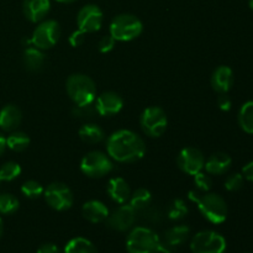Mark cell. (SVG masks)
Wrapping results in <instances>:
<instances>
[{"label":"cell","instance_id":"6da1fadb","mask_svg":"<svg viewBox=\"0 0 253 253\" xmlns=\"http://www.w3.org/2000/svg\"><path fill=\"white\" fill-rule=\"evenodd\" d=\"M106 152L113 161L133 163L143 158L146 143L140 135L131 130H119L106 140Z\"/></svg>","mask_w":253,"mask_h":253},{"label":"cell","instance_id":"7a4b0ae2","mask_svg":"<svg viewBox=\"0 0 253 253\" xmlns=\"http://www.w3.org/2000/svg\"><path fill=\"white\" fill-rule=\"evenodd\" d=\"M193 203L198 205V209L203 216L214 225H220L227 219L229 209L222 197L215 193H200L199 190H190L188 195Z\"/></svg>","mask_w":253,"mask_h":253},{"label":"cell","instance_id":"3957f363","mask_svg":"<svg viewBox=\"0 0 253 253\" xmlns=\"http://www.w3.org/2000/svg\"><path fill=\"white\" fill-rule=\"evenodd\" d=\"M66 90L77 106L91 105L96 99V85L86 74L74 73L69 76L66 82Z\"/></svg>","mask_w":253,"mask_h":253},{"label":"cell","instance_id":"277c9868","mask_svg":"<svg viewBox=\"0 0 253 253\" xmlns=\"http://www.w3.org/2000/svg\"><path fill=\"white\" fill-rule=\"evenodd\" d=\"M128 253H163L161 237L145 226L133 227L126 239Z\"/></svg>","mask_w":253,"mask_h":253},{"label":"cell","instance_id":"5b68a950","mask_svg":"<svg viewBox=\"0 0 253 253\" xmlns=\"http://www.w3.org/2000/svg\"><path fill=\"white\" fill-rule=\"evenodd\" d=\"M109 31L115 41L128 42L137 39L142 34L143 25L142 21L135 15L120 14L111 20Z\"/></svg>","mask_w":253,"mask_h":253},{"label":"cell","instance_id":"8992f818","mask_svg":"<svg viewBox=\"0 0 253 253\" xmlns=\"http://www.w3.org/2000/svg\"><path fill=\"white\" fill-rule=\"evenodd\" d=\"M61 37V26L56 20H42L32 32L30 39L25 40V47L32 46L42 49H49L54 47Z\"/></svg>","mask_w":253,"mask_h":253},{"label":"cell","instance_id":"52a82bcc","mask_svg":"<svg viewBox=\"0 0 253 253\" xmlns=\"http://www.w3.org/2000/svg\"><path fill=\"white\" fill-rule=\"evenodd\" d=\"M114 162L101 151H90L81 161V170L89 178H103L113 172Z\"/></svg>","mask_w":253,"mask_h":253},{"label":"cell","instance_id":"ba28073f","mask_svg":"<svg viewBox=\"0 0 253 253\" xmlns=\"http://www.w3.org/2000/svg\"><path fill=\"white\" fill-rule=\"evenodd\" d=\"M226 247L225 237L211 230L198 232L190 241L192 253H225Z\"/></svg>","mask_w":253,"mask_h":253},{"label":"cell","instance_id":"9c48e42d","mask_svg":"<svg viewBox=\"0 0 253 253\" xmlns=\"http://www.w3.org/2000/svg\"><path fill=\"white\" fill-rule=\"evenodd\" d=\"M140 125L143 132L150 137H161L167 130V114L160 106L146 108L141 114Z\"/></svg>","mask_w":253,"mask_h":253},{"label":"cell","instance_id":"30bf717a","mask_svg":"<svg viewBox=\"0 0 253 253\" xmlns=\"http://www.w3.org/2000/svg\"><path fill=\"white\" fill-rule=\"evenodd\" d=\"M47 204L56 211H66L72 208L74 203V195L71 188L61 182H54L47 185L43 192Z\"/></svg>","mask_w":253,"mask_h":253},{"label":"cell","instance_id":"8fae6325","mask_svg":"<svg viewBox=\"0 0 253 253\" xmlns=\"http://www.w3.org/2000/svg\"><path fill=\"white\" fill-rule=\"evenodd\" d=\"M104 14L100 7L95 4H86L82 7L77 15L78 29L85 34L99 31L103 26Z\"/></svg>","mask_w":253,"mask_h":253},{"label":"cell","instance_id":"7c38bea8","mask_svg":"<svg viewBox=\"0 0 253 253\" xmlns=\"http://www.w3.org/2000/svg\"><path fill=\"white\" fill-rule=\"evenodd\" d=\"M205 157L200 150L195 147H184L177 156V166L182 172L195 175L204 169Z\"/></svg>","mask_w":253,"mask_h":253},{"label":"cell","instance_id":"4fadbf2b","mask_svg":"<svg viewBox=\"0 0 253 253\" xmlns=\"http://www.w3.org/2000/svg\"><path fill=\"white\" fill-rule=\"evenodd\" d=\"M136 221V210L130 204H121L114 212L109 214L106 225L111 230L125 232L132 229Z\"/></svg>","mask_w":253,"mask_h":253},{"label":"cell","instance_id":"5bb4252c","mask_svg":"<svg viewBox=\"0 0 253 253\" xmlns=\"http://www.w3.org/2000/svg\"><path fill=\"white\" fill-rule=\"evenodd\" d=\"M94 108L98 115L114 116L124 108V99L116 91H104L94 101Z\"/></svg>","mask_w":253,"mask_h":253},{"label":"cell","instance_id":"9a60e30c","mask_svg":"<svg viewBox=\"0 0 253 253\" xmlns=\"http://www.w3.org/2000/svg\"><path fill=\"white\" fill-rule=\"evenodd\" d=\"M190 236V229L187 225H177L165 232L161 239L163 253H172L187 242Z\"/></svg>","mask_w":253,"mask_h":253},{"label":"cell","instance_id":"2e32d148","mask_svg":"<svg viewBox=\"0 0 253 253\" xmlns=\"http://www.w3.org/2000/svg\"><path fill=\"white\" fill-rule=\"evenodd\" d=\"M51 10V0H24L22 11L30 22H41Z\"/></svg>","mask_w":253,"mask_h":253},{"label":"cell","instance_id":"e0dca14e","mask_svg":"<svg viewBox=\"0 0 253 253\" xmlns=\"http://www.w3.org/2000/svg\"><path fill=\"white\" fill-rule=\"evenodd\" d=\"M212 89L219 94H227L234 85V72L227 66H219L210 79Z\"/></svg>","mask_w":253,"mask_h":253},{"label":"cell","instance_id":"ac0fdd59","mask_svg":"<svg viewBox=\"0 0 253 253\" xmlns=\"http://www.w3.org/2000/svg\"><path fill=\"white\" fill-rule=\"evenodd\" d=\"M106 192L111 200L118 204H126L131 197V189L128 183L121 177H113L108 182L106 185Z\"/></svg>","mask_w":253,"mask_h":253},{"label":"cell","instance_id":"d6986e66","mask_svg":"<svg viewBox=\"0 0 253 253\" xmlns=\"http://www.w3.org/2000/svg\"><path fill=\"white\" fill-rule=\"evenodd\" d=\"M109 214H110L109 209L100 200H89L82 207V215L86 221L91 224H100L106 221Z\"/></svg>","mask_w":253,"mask_h":253},{"label":"cell","instance_id":"ffe728a7","mask_svg":"<svg viewBox=\"0 0 253 253\" xmlns=\"http://www.w3.org/2000/svg\"><path fill=\"white\" fill-rule=\"evenodd\" d=\"M22 121V113L14 104H7L0 110V128L6 132L17 130Z\"/></svg>","mask_w":253,"mask_h":253},{"label":"cell","instance_id":"44dd1931","mask_svg":"<svg viewBox=\"0 0 253 253\" xmlns=\"http://www.w3.org/2000/svg\"><path fill=\"white\" fill-rule=\"evenodd\" d=\"M232 160L227 153L216 152L212 153L208 160H205L204 169L208 174L221 175L230 169Z\"/></svg>","mask_w":253,"mask_h":253},{"label":"cell","instance_id":"7402d4cb","mask_svg":"<svg viewBox=\"0 0 253 253\" xmlns=\"http://www.w3.org/2000/svg\"><path fill=\"white\" fill-rule=\"evenodd\" d=\"M22 62H24V66L26 67L27 71L39 72L43 68L46 56H44L42 49L30 44V46L25 47L24 54H22Z\"/></svg>","mask_w":253,"mask_h":253},{"label":"cell","instance_id":"603a6c76","mask_svg":"<svg viewBox=\"0 0 253 253\" xmlns=\"http://www.w3.org/2000/svg\"><path fill=\"white\" fill-rule=\"evenodd\" d=\"M78 135L83 142L89 145H95L105 138L104 130L96 124H84L78 131Z\"/></svg>","mask_w":253,"mask_h":253},{"label":"cell","instance_id":"cb8c5ba5","mask_svg":"<svg viewBox=\"0 0 253 253\" xmlns=\"http://www.w3.org/2000/svg\"><path fill=\"white\" fill-rule=\"evenodd\" d=\"M63 253H98L95 245L85 237H74L64 246Z\"/></svg>","mask_w":253,"mask_h":253},{"label":"cell","instance_id":"d4e9b609","mask_svg":"<svg viewBox=\"0 0 253 253\" xmlns=\"http://www.w3.org/2000/svg\"><path fill=\"white\" fill-rule=\"evenodd\" d=\"M128 204L136 210V212L143 211L152 204V194L146 188H138L135 192L131 193Z\"/></svg>","mask_w":253,"mask_h":253},{"label":"cell","instance_id":"484cf974","mask_svg":"<svg viewBox=\"0 0 253 253\" xmlns=\"http://www.w3.org/2000/svg\"><path fill=\"white\" fill-rule=\"evenodd\" d=\"M30 142L31 140H30L29 135L22 131H12L6 137V147L14 152H24L25 150L29 148Z\"/></svg>","mask_w":253,"mask_h":253},{"label":"cell","instance_id":"4316f807","mask_svg":"<svg viewBox=\"0 0 253 253\" xmlns=\"http://www.w3.org/2000/svg\"><path fill=\"white\" fill-rule=\"evenodd\" d=\"M239 125L245 132L253 135V100L246 101L240 109Z\"/></svg>","mask_w":253,"mask_h":253},{"label":"cell","instance_id":"83f0119b","mask_svg":"<svg viewBox=\"0 0 253 253\" xmlns=\"http://www.w3.org/2000/svg\"><path fill=\"white\" fill-rule=\"evenodd\" d=\"M20 202L15 195L10 193H2L0 194V214L11 215L19 210Z\"/></svg>","mask_w":253,"mask_h":253},{"label":"cell","instance_id":"f1b7e54d","mask_svg":"<svg viewBox=\"0 0 253 253\" xmlns=\"http://www.w3.org/2000/svg\"><path fill=\"white\" fill-rule=\"evenodd\" d=\"M188 215V207L182 199H175L170 203L167 210L168 219L172 221H179V220L184 219Z\"/></svg>","mask_w":253,"mask_h":253},{"label":"cell","instance_id":"f546056e","mask_svg":"<svg viewBox=\"0 0 253 253\" xmlns=\"http://www.w3.org/2000/svg\"><path fill=\"white\" fill-rule=\"evenodd\" d=\"M21 166L16 162H10L4 163L0 167V180L1 182H11V180L16 179L21 174Z\"/></svg>","mask_w":253,"mask_h":253},{"label":"cell","instance_id":"4dcf8cb0","mask_svg":"<svg viewBox=\"0 0 253 253\" xmlns=\"http://www.w3.org/2000/svg\"><path fill=\"white\" fill-rule=\"evenodd\" d=\"M44 192V188L42 184L37 180L30 179L26 180L24 184L21 185V193L24 197L29 198V199H37V198L42 197Z\"/></svg>","mask_w":253,"mask_h":253},{"label":"cell","instance_id":"1f68e13d","mask_svg":"<svg viewBox=\"0 0 253 253\" xmlns=\"http://www.w3.org/2000/svg\"><path fill=\"white\" fill-rule=\"evenodd\" d=\"M194 177V185H195V189L199 190L200 193H207L211 189L212 187V180L210 174H208L207 172H199L197 173Z\"/></svg>","mask_w":253,"mask_h":253},{"label":"cell","instance_id":"d6a6232c","mask_svg":"<svg viewBox=\"0 0 253 253\" xmlns=\"http://www.w3.org/2000/svg\"><path fill=\"white\" fill-rule=\"evenodd\" d=\"M245 178L241 173H234V174L229 175L225 180V188L229 192H237L244 187Z\"/></svg>","mask_w":253,"mask_h":253},{"label":"cell","instance_id":"836d02e7","mask_svg":"<svg viewBox=\"0 0 253 253\" xmlns=\"http://www.w3.org/2000/svg\"><path fill=\"white\" fill-rule=\"evenodd\" d=\"M72 113H73V115L76 116V118L84 119V118H91L94 114H96V111H95V108H94V105L91 104V105H84V106L76 105L73 108V110H72Z\"/></svg>","mask_w":253,"mask_h":253},{"label":"cell","instance_id":"e575fe53","mask_svg":"<svg viewBox=\"0 0 253 253\" xmlns=\"http://www.w3.org/2000/svg\"><path fill=\"white\" fill-rule=\"evenodd\" d=\"M115 43H116L115 39H114L113 36H110V35H108V36L101 37L100 41H99L98 43V48L101 53H109V52L114 49Z\"/></svg>","mask_w":253,"mask_h":253},{"label":"cell","instance_id":"d590c367","mask_svg":"<svg viewBox=\"0 0 253 253\" xmlns=\"http://www.w3.org/2000/svg\"><path fill=\"white\" fill-rule=\"evenodd\" d=\"M84 35H85V32H83L79 29L76 30V31H73L68 37L69 44H71L72 47H79L81 44H83L84 40H85Z\"/></svg>","mask_w":253,"mask_h":253},{"label":"cell","instance_id":"8d00e7d4","mask_svg":"<svg viewBox=\"0 0 253 253\" xmlns=\"http://www.w3.org/2000/svg\"><path fill=\"white\" fill-rule=\"evenodd\" d=\"M217 105H219L220 110L222 111H230L232 106V101L226 94H220L219 99H217Z\"/></svg>","mask_w":253,"mask_h":253},{"label":"cell","instance_id":"74e56055","mask_svg":"<svg viewBox=\"0 0 253 253\" xmlns=\"http://www.w3.org/2000/svg\"><path fill=\"white\" fill-rule=\"evenodd\" d=\"M36 253H61L59 247L54 244H43L39 247Z\"/></svg>","mask_w":253,"mask_h":253},{"label":"cell","instance_id":"f35d334b","mask_svg":"<svg viewBox=\"0 0 253 253\" xmlns=\"http://www.w3.org/2000/svg\"><path fill=\"white\" fill-rule=\"evenodd\" d=\"M242 175L246 180L253 183V161L252 162H249L244 168H242Z\"/></svg>","mask_w":253,"mask_h":253},{"label":"cell","instance_id":"ab89813d","mask_svg":"<svg viewBox=\"0 0 253 253\" xmlns=\"http://www.w3.org/2000/svg\"><path fill=\"white\" fill-rule=\"evenodd\" d=\"M6 148H7L6 147V137H5V136L0 132V156L5 152V150H6Z\"/></svg>","mask_w":253,"mask_h":253},{"label":"cell","instance_id":"60d3db41","mask_svg":"<svg viewBox=\"0 0 253 253\" xmlns=\"http://www.w3.org/2000/svg\"><path fill=\"white\" fill-rule=\"evenodd\" d=\"M57 2H61V4H71V2H74L76 0H56Z\"/></svg>","mask_w":253,"mask_h":253},{"label":"cell","instance_id":"b9f144b4","mask_svg":"<svg viewBox=\"0 0 253 253\" xmlns=\"http://www.w3.org/2000/svg\"><path fill=\"white\" fill-rule=\"evenodd\" d=\"M2 232H4V224H2V220L1 217H0V239H1L2 236Z\"/></svg>","mask_w":253,"mask_h":253},{"label":"cell","instance_id":"7bdbcfd3","mask_svg":"<svg viewBox=\"0 0 253 253\" xmlns=\"http://www.w3.org/2000/svg\"><path fill=\"white\" fill-rule=\"evenodd\" d=\"M249 5L251 7V10H253V0H249Z\"/></svg>","mask_w":253,"mask_h":253},{"label":"cell","instance_id":"ee69618b","mask_svg":"<svg viewBox=\"0 0 253 253\" xmlns=\"http://www.w3.org/2000/svg\"><path fill=\"white\" fill-rule=\"evenodd\" d=\"M0 182H1V180H0Z\"/></svg>","mask_w":253,"mask_h":253}]
</instances>
